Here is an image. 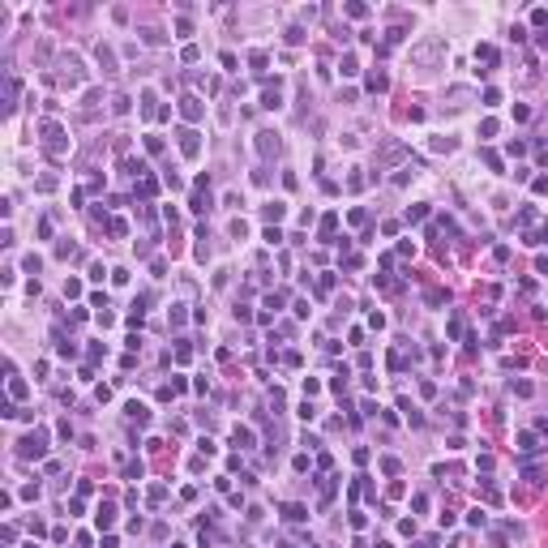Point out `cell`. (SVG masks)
Segmentation results:
<instances>
[{
  "instance_id": "cell-1",
  "label": "cell",
  "mask_w": 548,
  "mask_h": 548,
  "mask_svg": "<svg viewBox=\"0 0 548 548\" xmlns=\"http://www.w3.org/2000/svg\"><path fill=\"white\" fill-rule=\"evenodd\" d=\"M22 454H26V458H30V454L39 458V454H43V437H39V433H34V437H26V441H22Z\"/></svg>"
},
{
  "instance_id": "cell-2",
  "label": "cell",
  "mask_w": 548,
  "mask_h": 548,
  "mask_svg": "<svg viewBox=\"0 0 548 548\" xmlns=\"http://www.w3.org/2000/svg\"><path fill=\"white\" fill-rule=\"evenodd\" d=\"M180 150L184 154H197V133H180Z\"/></svg>"
},
{
  "instance_id": "cell-3",
  "label": "cell",
  "mask_w": 548,
  "mask_h": 548,
  "mask_svg": "<svg viewBox=\"0 0 548 548\" xmlns=\"http://www.w3.org/2000/svg\"><path fill=\"white\" fill-rule=\"evenodd\" d=\"M112 522H116V510L103 505V510H99V527H112Z\"/></svg>"
},
{
  "instance_id": "cell-4",
  "label": "cell",
  "mask_w": 548,
  "mask_h": 548,
  "mask_svg": "<svg viewBox=\"0 0 548 548\" xmlns=\"http://www.w3.org/2000/svg\"><path fill=\"white\" fill-rule=\"evenodd\" d=\"M266 219H274V223L283 219V201H270V206H266Z\"/></svg>"
},
{
  "instance_id": "cell-5",
  "label": "cell",
  "mask_w": 548,
  "mask_h": 548,
  "mask_svg": "<svg viewBox=\"0 0 548 548\" xmlns=\"http://www.w3.org/2000/svg\"><path fill=\"white\" fill-rule=\"evenodd\" d=\"M236 446H253V433H248V428H236Z\"/></svg>"
},
{
  "instance_id": "cell-6",
  "label": "cell",
  "mask_w": 548,
  "mask_h": 548,
  "mask_svg": "<svg viewBox=\"0 0 548 548\" xmlns=\"http://www.w3.org/2000/svg\"><path fill=\"white\" fill-rule=\"evenodd\" d=\"M368 90H386V73H373V77H368Z\"/></svg>"
},
{
  "instance_id": "cell-7",
  "label": "cell",
  "mask_w": 548,
  "mask_h": 548,
  "mask_svg": "<svg viewBox=\"0 0 548 548\" xmlns=\"http://www.w3.org/2000/svg\"><path fill=\"white\" fill-rule=\"evenodd\" d=\"M184 116H193V120H197V116H201V107H197V99H184Z\"/></svg>"
}]
</instances>
